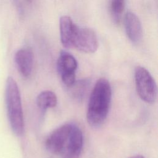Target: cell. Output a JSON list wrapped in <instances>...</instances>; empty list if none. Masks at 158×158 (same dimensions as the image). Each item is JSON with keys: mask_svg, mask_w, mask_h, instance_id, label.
Wrapping results in <instances>:
<instances>
[{"mask_svg": "<svg viewBox=\"0 0 158 158\" xmlns=\"http://www.w3.org/2000/svg\"><path fill=\"white\" fill-rule=\"evenodd\" d=\"M112 89L109 81L104 78L96 82L91 93L86 112L88 123L93 127L101 126L109 113Z\"/></svg>", "mask_w": 158, "mask_h": 158, "instance_id": "6da1fadb", "label": "cell"}, {"mask_svg": "<svg viewBox=\"0 0 158 158\" xmlns=\"http://www.w3.org/2000/svg\"><path fill=\"white\" fill-rule=\"evenodd\" d=\"M5 101L11 129L16 135L21 136L25 129L22 99L18 85L11 77L6 80Z\"/></svg>", "mask_w": 158, "mask_h": 158, "instance_id": "7a4b0ae2", "label": "cell"}, {"mask_svg": "<svg viewBox=\"0 0 158 158\" xmlns=\"http://www.w3.org/2000/svg\"><path fill=\"white\" fill-rule=\"evenodd\" d=\"M135 81L139 98L147 103H154L157 99V88L149 72L143 67L137 66L135 69Z\"/></svg>", "mask_w": 158, "mask_h": 158, "instance_id": "3957f363", "label": "cell"}, {"mask_svg": "<svg viewBox=\"0 0 158 158\" xmlns=\"http://www.w3.org/2000/svg\"><path fill=\"white\" fill-rule=\"evenodd\" d=\"M83 144L82 131L77 125L73 123L60 154L62 158H78L83 149Z\"/></svg>", "mask_w": 158, "mask_h": 158, "instance_id": "277c9868", "label": "cell"}, {"mask_svg": "<svg viewBox=\"0 0 158 158\" xmlns=\"http://www.w3.org/2000/svg\"><path fill=\"white\" fill-rule=\"evenodd\" d=\"M73 47L86 52L93 53L98 47V41L94 30L78 27L73 43Z\"/></svg>", "mask_w": 158, "mask_h": 158, "instance_id": "5b68a950", "label": "cell"}, {"mask_svg": "<svg viewBox=\"0 0 158 158\" xmlns=\"http://www.w3.org/2000/svg\"><path fill=\"white\" fill-rule=\"evenodd\" d=\"M73 123H65L54 130L47 138L45 143L46 149L51 153L60 155Z\"/></svg>", "mask_w": 158, "mask_h": 158, "instance_id": "8992f818", "label": "cell"}, {"mask_svg": "<svg viewBox=\"0 0 158 158\" xmlns=\"http://www.w3.org/2000/svg\"><path fill=\"white\" fill-rule=\"evenodd\" d=\"M15 63L19 72L24 78H28L32 72L34 56L33 51L28 48L19 49L15 54Z\"/></svg>", "mask_w": 158, "mask_h": 158, "instance_id": "52a82bcc", "label": "cell"}, {"mask_svg": "<svg viewBox=\"0 0 158 158\" xmlns=\"http://www.w3.org/2000/svg\"><path fill=\"white\" fill-rule=\"evenodd\" d=\"M60 41L66 48H73L74 38L78 27L69 16H62L60 19Z\"/></svg>", "mask_w": 158, "mask_h": 158, "instance_id": "ba28073f", "label": "cell"}, {"mask_svg": "<svg viewBox=\"0 0 158 158\" xmlns=\"http://www.w3.org/2000/svg\"><path fill=\"white\" fill-rule=\"evenodd\" d=\"M126 33L133 43H138L142 37V27L139 18L132 12H127L125 17Z\"/></svg>", "mask_w": 158, "mask_h": 158, "instance_id": "9c48e42d", "label": "cell"}, {"mask_svg": "<svg viewBox=\"0 0 158 158\" xmlns=\"http://www.w3.org/2000/svg\"><path fill=\"white\" fill-rule=\"evenodd\" d=\"M77 68V62L75 58L66 51H61L57 61V69L60 77L75 73Z\"/></svg>", "mask_w": 158, "mask_h": 158, "instance_id": "30bf717a", "label": "cell"}, {"mask_svg": "<svg viewBox=\"0 0 158 158\" xmlns=\"http://www.w3.org/2000/svg\"><path fill=\"white\" fill-rule=\"evenodd\" d=\"M57 102L56 94L49 90H45L41 92L36 98V104L41 110L55 107Z\"/></svg>", "mask_w": 158, "mask_h": 158, "instance_id": "8fae6325", "label": "cell"}, {"mask_svg": "<svg viewBox=\"0 0 158 158\" xmlns=\"http://www.w3.org/2000/svg\"><path fill=\"white\" fill-rule=\"evenodd\" d=\"M89 82L88 80H81L78 81L73 83L72 86L70 87L72 88V92L73 96L78 99L81 98L87 89Z\"/></svg>", "mask_w": 158, "mask_h": 158, "instance_id": "7c38bea8", "label": "cell"}, {"mask_svg": "<svg viewBox=\"0 0 158 158\" xmlns=\"http://www.w3.org/2000/svg\"><path fill=\"white\" fill-rule=\"evenodd\" d=\"M110 7L114 19L118 21L124 10L125 0H111Z\"/></svg>", "mask_w": 158, "mask_h": 158, "instance_id": "4fadbf2b", "label": "cell"}, {"mask_svg": "<svg viewBox=\"0 0 158 158\" xmlns=\"http://www.w3.org/2000/svg\"><path fill=\"white\" fill-rule=\"evenodd\" d=\"M130 158H144V157L142 155H136V156H132Z\"/></svg>", "mask_w": 158, "mask_h": 158, "instance_id": "5bb4252c", "label": "cell"}, {"mask_svg": "<svg viewBox=\"0 0 158 158\" xmlns=\"http://www.w3.org/2000/svg\"><path fill=\"white\" fill-rule=\"evenodd\" d=\"M28 2H31V1H32V0H27Z\"/></svg>", "mask_w": 158, "mask_h": 158, "instance_id": "9a60e30c", "label": "cell"}]
</instances>
